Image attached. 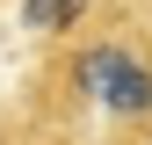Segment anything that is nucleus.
I'll list each match as a JSON object with an SVG mask.
<instances>
[{
  "label": "nucleus",
  "mask_w": 152,
  "mask_h": 145,
  "mask_svg": "<svg viewBox=\"0 0 152 145\" xmlns=\"http://www.w3.org/2000/svg\"><path fill=\"white\" fill-rule=\"evenodd\" d=\"M29 145H87V138H72V131H36Z\"/></svg>",
  "instance_id": "4"
},
{
  "label": "nucleus",
  "mask_w": 152,
  "mask_h": 145,
  "mask_svg": "<svg viewBox=\"0 0 152 145\" xmlns=\"http://www.w3.org/2000/svg\"><path fill=\"white\" fill-rule=\"evenodd\" d=\"M29 138H36L29 109H0V145H29Z\"/></svg>",
  "instance_id": "3"
},
{
  "label": "nucleus",
  "mask_w": 152,
  "mask_h": 145,
  "mask_svg": "<svg viewBox=\"0 0 152 145\" xmlns=\"http://www.w3.org/2000/svg\"><path fill=\"white\" fill-rule=\"evenodd\" d=\"M94 7H102V0H22V22H29V29L51 44V36H72V29L94 15Z\"/></svg>",
  "instance_id": "2"
},
{
  "label": "nucleus",
  "mask_w": 152,
  "mask_h": 145,
  "mask_svg": "<svg viewBox=\"0 0 152 145\" xmlns=\"http://www.w3.org/2000/svg\"><path fill=\"white\" fill-rule=\"evenodd\" d=\"M22 109L87 145H152V7L102 0L72 36H51Z\"/></svg>",
  "instance_id": "1"
},
{
  "label": "nucleus",
  "mask_w": 152,
  "mask_h": 145,
  "mask_svg": "<svg viewBox=\"0 0 152 145\" xmlns=\"http://www.w3.org/2000/svg\"><path fill=\"white\" fill-rule=\"evenodd\" d=\"M138 7H152V0H138Z\"/></svg>",
  "instance_id": "5"
}]
</instances>
